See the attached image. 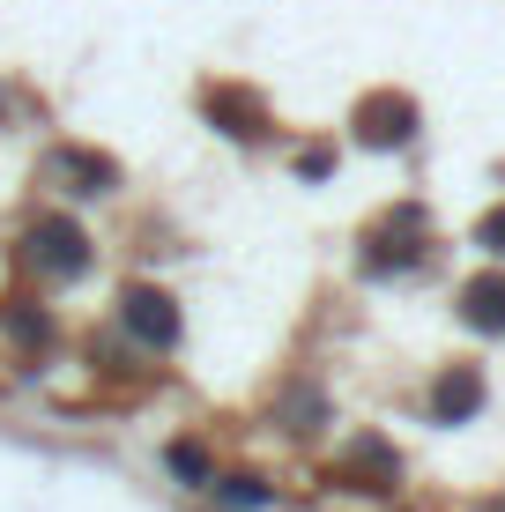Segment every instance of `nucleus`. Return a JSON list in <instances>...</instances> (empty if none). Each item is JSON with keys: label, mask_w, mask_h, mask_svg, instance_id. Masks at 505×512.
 <instances>
[{"label": "nucleus", "mask_w": 505, "mask_h": 512, "mask_svg": "<svg viewBox=\"0 0 505 512\" xmlns=\"http://www.w3.org/2000/svg\"><path fill=\"white\" fill-rule=\"evenodd\" d=\"M23 268L45 275V282H75L82 268H90V238H82L75 216H38L23 231Z\"/></svg>", "instance_id": "obj_1"}, {"label": "nucleus", "mask_w": 505, "mask_h": 512, "mask_svg": "<svg viewBox=\"0 0 505 512\" xmlns=\"http://www.w3.org/2000/svg\"><path fill=\"white\" fill-rule=\"evenodd\" d=\"M424 268V208H394L372 238H364V275L387 282V275H409Z\"/></svg>", "instance_id": "obj_2"}, {"label": "nucleus", "mask_w": 505, "mask_h": 512, "mask_svg": "<svg viewBox=\"0 0 505 512\" xmlns=\"http://www.w3.org/2000/svg\"><path fill=\"white\" fill-rule=\"evenodd\" d=\"M350 127H357L364 149H409V141H416V104L394 97V90H372V97L357 104Z\"/></svg>", "instance_id": "obj_3"}, {"label": "nucleus", "mask_w": 505, "mask_h": 512, "mask_svg": "<svg viewBox=\"0 0 505 512\" xmlns=\"http://www.w3.org/2000/svg\"><path fill=\"white\" fill-rule=\"evenodd\" d=\"M119 320H127V334H134V342H149V349L179 342V305H171L164 290H149V282H134V290L119 297Z\"/></svg>", "instance_id": "obj_4"}, {"label": "nucleus", "mask_w": 505, "mask_h": 512, "mask_svg": "<svg viewBox=\"0 0 505 512\" xmlns=\"http://www.w3.org/2000/svg\"><path fill=\"white\" fill-rule=\"evenodd\" d=\"M201 112L216 119L231 141H260V134H268V112H260V97H253V90H231V82L201 90Z\"/></svg>", "instance_id": "obj_5"}, {"label": "nucleus", "mask_w": 505, "mask_h": 512, "mask_svg": "<svg viewBox=\"0 0 505 512\" xmlns=\"http://www.w3.org/2000/svg\"><path fill=\"white\" fill-rule=\"evenodd\" d=\"M45 171H52V179H67V193H112L119 186V164H112V156H97V149H52Z\"/></svg>", "instance_id": "obj_6"}, {"label": "nucleus", "mask_w": 505, "mask_h": 512, "mask_svg": "<svg viewBox=\"0 0 505 512\" xmlns=\"http://www.w3.org/2000/svg\"><path fill=\"white\" fill-rule=\"evenodd\" d=\"M461 320L476 334H505V268H483L461 282Z\"/></svg>", "instance_id": "obj_7"}, {"label": "nucleus", "mask_w": 505, "mask_h": 512, "mask_svg": "<svg viewBox=\"0 0 505 512\" xmlns=\"http://www.w3.org/2000/svg\"><path fill=\"white\" fill-rule=\"evenodd\" d=\"M476 409H483V372H476V364H454V372L431 386V416H439V423H468Z\"/></svg>", "instance_id": "obj_8"}, {"label": "nucleus", "mask_w": 505, "mask_h": 512, "mask_svg": "<svg viewBox=\"0 0 505 512\" xmlns=\"http://www.w3.org/2000/svg\"><path fill=\"white\" fill-rule=\"evenodd\" d=\"M342 483H350V490H387V483H394V453L379 446V438L350 446V461H342Z\"/></svg>", "instance_id": "obj_9"}, {"label": "nucleus", "mask_w": 505, "mask_h": 512, "mask_svg": "<svg viewBox=\"0 0 505 512\" xmlns=\"http://www.w3.org/2000/svg\"><path fill=\"white\" fill-rule=\"evenodd\" d=\"M208 490H216L223 505H238V512H260V505H275V490L260 483V475H208Z\"/></svg>", "instance_id": "obj_10"}, {"label": "nucleus", "mask_w": 505, "mask_h": 512, "mask_svg": "<svg viewBox=\"0 0 505 512\" xmlns=\"http://www.w3.org/2000/svg\"><path fill=\"white\" fill-rule=\"evenodd\" d=\"M164 461H171V475H179V483H194V490H208V475H216V468H208V453L194 446V438H171V446H164Z\"/></svg>", "instance_id": "obj_11"}, {"label": "nucleus", "mask_w": 505, "mask_h": 512, "mask_svg": "<svg viewBox=\"0 0 505 512\" xmlns=\"http://www.w3.org/2000/svg\"><path fill=\"white\" fill-rule=\"evenodd\" d=\"M0 327H8L15 342H30V349H45V342H52V320H45V312H23V305L0 312Z\"/></svg>", "instance_id": "obj_12"}, {"label": "nucleus", "mask_w": 505, "mask_h": 512, "mask_svg": "<svg viewBox=\"0 0 505 512\" xmlns=\"http://www.w3.org/2000/svg\"><path fill=\"white\" fill-rule=\"evenodd\" d=\"M476 245H483L491 260H505V208H491V216L476 223Z\"/></svg>", "instance_id": "obj_13"}, {"label": "nucleus", "mask_w": 505, "mask_h": 512, "mask_svg": "<svg viewBox=\"0 0 505 512\" xmlns=\"http://www.w3.org/2000/svg\"><path fill=\"white\" fill-rule=\"evenodd\" d=\"M298 171H305V179H327V171H335V156H327V149H305Z\"/></svg>", "instance_id": "obj_14"}]
</instances>
